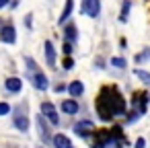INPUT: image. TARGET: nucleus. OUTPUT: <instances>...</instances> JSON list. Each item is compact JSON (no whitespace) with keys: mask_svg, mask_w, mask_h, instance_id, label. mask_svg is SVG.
Listing matches in <instances>:
<instances>
[{"mask_svg":"<svg viewBox=\"0 0 150 148\" xmlns=\"http://www.w3.org/2000/svg\"><path fill=\"white\" fill-rule=\"evenodd\" d=\"M6 89H8L11 93H19V91L23 89V80L17 78V76H11V78H6Z\"/></svg>","mask_w":150,"mask_h":148,"instance_id":"nucleus-7","label":"nucleus"},{"mask_svg":"<svg viewBox=\"0 0 150 148\" xmlns=\"http://www.w3.org/2000/svg\"><path fill=\"white\" fill-rule=\"evenodd\" d=\"M15 125H17L21 132H27V130H29V119H27L25 115H19V117H15Z\"/></svg>","mask_w":150,"mask_h":148,"instance_id":"nucleus-12","label":"nucleus"},{"mask_svg":"<svg viewBox=\"0 0 150 148\" xmlns=\"http://www.w3.org/2000/svg\"><path fill=\"white\" fill-rule=\"evenodd\" d=\"M37 125L41 127V136H43V140H47L50 136H47V130H45V125H43V117H41V115L37 117Z\"/></svg>","mask_w":150,"mask_h":148,"instance_id":"nucleus-17","label":"nucleus"},{"mask_svg":"<svg viewBox=\"0 0 150 148\" xmlns=\"http://www.w3.org/2000/svg\"><path fill=\"white\" fill-rule=\"evenodd\" d=\"M41 115H43L52 125H58V123H60L58 111H56V107H54L52 103H43V105H41Z\"/></svg>","mask_w":150,"mask_h":148,"instance_id":"nucleus-4","label":"nucleus"},{"mask_svg":"<svg viewBox=\"0 0 150 148\" xmlns=\"http://www.w3.org/2000/svg\"><path fill=\"white\" fill-rule=\"evenodd\" d=\"M82 13L88 15L91 19H97L101 13V0H84L82 2Z\"/></svg>","mask_w":150,"mask_h":148,"instance_id":"nucleus-3","label":"nucleus"},{"mask_svg":"<svg viewBox=\"0 0 150 148\" xmlns=\"http://www.w3.org/2000/svg\"><path fill=\"white\" fill-rule=\"evenodd\" d=\"M74 130H76L78 134H82V136H84V134H86V130H95V125H93V121H88V119H86V121L76 123V127H74Z\"/></svg>","mask_w":150,"mask_h":148,"instance_id":"nucleus-13","label":"nucleus"},{"mask_svg":"<svg viewBox=\"0 0 150 148\" xmlns=\"http://www.w3.org/2000/svg\"><path fill=\"white\" fill-rule=\"evenodd\" d=\"M11 113V105L8 103H0V115H6Z\"/></svg>","mask_w":150,"mask_h":148,"instance_id":"nucleus-19","label":"nucleus"},{"mask_svg":"<svg viewBox=\"0 0 150 148\" xmlns=\"http://www.w3.org/2000/svg\"><path fill=\"white\" fill-rule=\"evenodd\" d=\"M72 8H74V0H66V6H64V13H62V17H60V25L62 23H66L68 19H70V13H72Z\"/></svg>","mask_w":150,"mask_h":148,"instance_id":"nucleus-11","label":"nucleus"},{"mask_svg":"<svg viewBox=\"0 0 150 148\" xmlns=\"http://www.w3.org/2000/svg\"><path fill=\"white\" fill-rule=\"evenodd\" d=\"M72 52V47H70V43H64V54H70Z\"/></svg>","mask_w":150,"mask_h":148,"instance_id":"nucleus-21","label":"nucleus"},{"mask_svg":"<svg viewBox=\"0 0 150 148\" xmlns=\"http://www.w3.org/2000/svg\"><path fill=\"white\" fill-rule=\"evenodd\" d=\"M6 4H8V0H0V8H4Z\"/></svg>","mask_w":150,"mask_h":148,"instance_id":"nucleus-23","label":"nucleus"},{"mask_svg":"<svg viewBox=\"0 0 150 148\" xmlns=\"http://www.w3.org/2000/svg\"><path fill=\"white\" fill-rule=\"evenodd\" d=\"M97 111L101 119L119 117L125 113V99L115 86H105L97 99Z\"/></svg>","mask_w":150,"mask_h":148,"instance_id":"nucleus-1","label":"nucleus"},{"mask_svg":"<svg viewBox=\"0 0 150 148\" xmlns=\"http://www.w3.org/2000/svg\"><path fill=\"white\" fill-rule=\"evenodd\" d=\"M72 66H74V60H70V58H66V60H64V68H66V70H70Z\"/></svg>","mask_w":150,"mask_h":148,"instance_id":"nucleus-20","label":"nucleus"},{"mask_svg":"<svg viewBox=\"0 0 150 148\" xmlns=\"http://www.w3.org/2000/svg\"><path fill=\"white\" fill-rule=\"evenodd\" d=\"M134 74H136L144 84H150V72H146V70H138V68H136V70H134Z\"/></svg>","mask_w":150,"mask_h":148,"instance_id":"nucleus-14","label":"nucleus"},{"mask_svg":"<svg viewBox=\"0 0 150 148\" xmlns=\"http://www.w3.org/2000/svg\"><path fill=\"white\" fill-rule=\"evenodd\" d=\"M25 62H27V68H29V76H31L33 86H35L37 91H45V89H47V78H45V74L37 68V64H35L31 58H27Z\"/></svg>","mask_w":150,"mask_h":148,"instance_id":"nucleus-2","label":"nucleus"},{"mask_svg":"<svg viewBox=\"0 0 150 148\" xmlns=\"http://www.w3.org/2000/svg\"><path fill=\"white\" fill-rule=\"evenodd\" d=\"M0 41L2 43H15L17 41V31L13 25H4L0 29Z\"/></svg>","mask_w":150,"mask_h":148,"instance_id":"nucleus-5","label":"nucleus"},{"mask_svg":"<svg viewBox=\"0 0 150 148\" xmlns=\"http://www.w3.org/2000/svg\"><path fill=\"white\" fill-rule=\"evenodd\" d=\"M127 11H129V0H123V11H121V15H119V21H121V23L127 21Z\"/></svg>","mask_w":150,"mask_h":148,"instance_id":"nucleus-16","label":"nucleus"},{"mask_svg":"<svg viewBox=\"0 0 150 148\" xmlns=\"http://www.w3.org/2000/svg\"><path fill=\"white\" fill-rule=\"evenodd\" d=\"M62 111H64V113H68V115H74V113L78 111V103H76L74 99H72V101L68 99V101H64V103H62Z\"/></svg>","mask_w":150,"mask_h":148,"instance_id":"nucleus-10","label":"nucleus"},{"mask_svg":"<svg viewBox=\"0 0 150 148\" xmlns=\"http://www.w3.org/2000/svg\"><path fill=\"white\" fill-rule=\"evenodd\" d=\"M142 146H144V138H140V140L136 142V148H142Z\"/></svg>","mask_w":150,"mask_h":148,"instance_id":"nucleus-22","label":"nucleus"},{"mask_svg":"<svg viewBox=\"0 0 150 148\" xmlns=\"http://www.w3.org/2000/svg\"><path fill=\"white\" fill-rule=\"evenodd\" d=\"M70 41H72V43L76 41V27H74V25H70V27L66 29V43H70Z\"/></svg>","mask_w":150,"mask_h":148,"instance_id":"nucleus-15","label":"nucleus"},{"mask_svg":"<svg viewBox=\"0 0 150 148\" xmlns=\"http://www.w3.org/2000/svg\"><path fill=\"white\" fill-rule=\"evenodd\" d=\"M111 64H113L115 68H123V66H125V60H123V58H113Z\"/></svg>","mask_w":150,"mask_h":148,"instance_id":"nucleus-18","label":"nucleus"},{"mask_svg":"<svg viewBox=\"0 0 150 148\" xmlns=\"http://www.w3.org/2000/svg\"><path fill=\"white\" fill-rule=\"evenodd\" d=\"M52 140H54L56 148H72V142H70V140H68L64 134H56Z\"/></svg>","mask_w":150,"mask_h":148,"instance_id":"nucleus-8","label":"nucleus"},{"mask_svg":"<svg viewBox=\"0 0 150 148\" xmlns=\"http://www.w3.org/2000/svg\"><path fill=\"white\" fill-rule=\"evenodd\" d=\"M45 60L52 68H56V50H54L52 41H45Z\"/></svg>","mask_w":150,"mask_h":148,"instance_id":"nucleus-6","label":"nucleus"},{"mask_svg":"<svg viewBox=\"0 0 150 148\" xmlns=\"http://www.w3.org/2000/svg\"><path fill=\"white\" fill-rule=\"evenodd\" d=\"M82 91H84V86H82V82H80V80H74V82H70V84H68V93H70L72 97H80V95H82Z\"/></svg>","mask_w":150,"mask_h":148,"instance_id":"nucleus-9","label":"nucleus"}]
</instances>
